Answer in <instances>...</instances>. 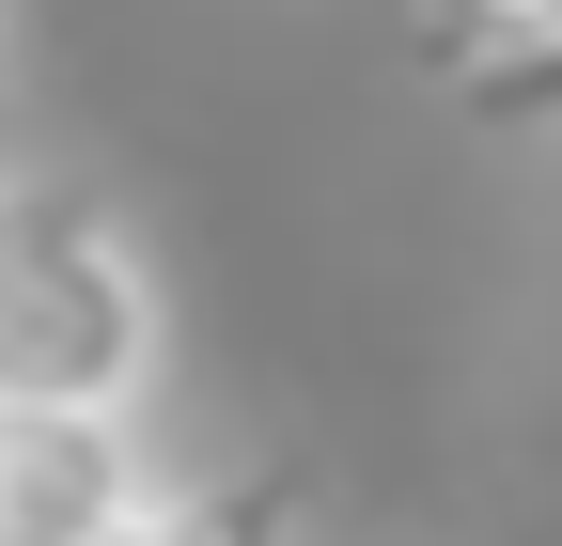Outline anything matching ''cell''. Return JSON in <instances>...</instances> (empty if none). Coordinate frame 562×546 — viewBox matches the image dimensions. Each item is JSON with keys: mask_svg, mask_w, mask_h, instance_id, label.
<instances>
[{"mask_svg": "<svg viewBox=\"0 0 562 546\" xmlns=\"http://www.w3.org/2000/svg\"><path fill=\"white\" fill-rule=\"evenodd\" d=\"M297 515H313L297 468H235V485H140L110 546H297Z\"/></svg>", "mask_w": 562, "mask_h": 546, "instance_id": "cell-3", "label": "cell"}, {"mask_svg": "<svg viewBox=\"0 0 562 546\" xmlns=\"http://www.w3.org/2000/svg\"><path fill=\"white\" fill-rule=\"evenodd\" d=\"M140 485V406H0V546H110Z\"/></svg>", "mask_w": 562, "mask_h": 546, "instance_id": "cell-2", "label": "cell"}, {"mask_svg": "<svg viewBox=\"0 0 562 546\" xmlns=\"http://www.w3.org/2000/svg\"><path fill=\"white\" fill-rule=\"evenodd\" d=\"M469 110H562V47H516V62H484Z\"/></svg>", "mask_w": 562, "mask_h": 546, "instance_id": "cell-5", "label": "cell"}, {"mask_svg": "<svg viewBox=\"0 0 562 546\" xmlns=\"http://www.w3.org/2000/svg\"><path fill=\"white\" fill-rule=\"evenodd\" d=\"M172 360L157 265L94 187H0V406H140Z\"/></svg>", "mask_w": 562, "mask_h": 546, "instance_id": "cell-1", "label": "cell"}, {"mask_svg": "<svg viewBox=\"0 0 562 546\" xmlns=\"http://www.w3.org/2000/svg\"><path fill=\"white\" fill-rule=\"evenodd\" d=\"M438 16H453L484 62H516V47H562V0H438Z\"/></svg>", "mask_w": 562, "mask_h": 546, "instance_id": "cell-4", "label": "cell"}]
</instances>
